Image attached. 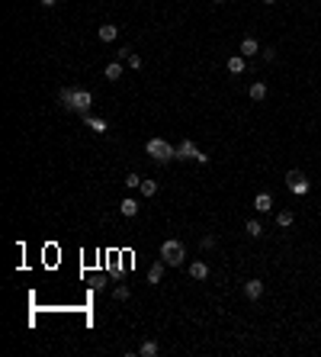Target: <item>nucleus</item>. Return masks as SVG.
Segmentation results:
<instances>
[{"instance_id": "nucleus-1", "label": "nucleus", "mask_w": 321, "mask_h": 357, "mask_svg": "<svg viewBox=\"0 0 321 357\" xmlns=\"http://www.w3.org/2000/svg\"><path fill=\"white\" fill-rule=\"evenodd\" d=\"M61 103H64L67 109H74V113H90V90H80V87H61Z\"/></svg>"}, {"instance_id": "nucleus-2", "label": "nucleus", "mask_w": 321, "mask_h": 357, "mask_svg": "<svg viewBox=\"0 0 321 357\" xmlns=\"http://www.w3.org/2000/svg\"><path fill=\"white\" fill-rule=\"evenodd\" d=\"M161 261L167 267H180L183 261H187V245H183L180 238H164L161 242Z\"/></svg>"}, {"instance_id": "nucleus-3", "label": "nucleus", "mask_w": 321, "mask_h": 357, "mask_svg": "<svg viewBox=\"0 0 321 357\" xmlns=\"http://www.w3.org/2000/svg\"><path fill=\"white\" fill-rule=\"evenodd\" d=\"M145 152L151 155L158 164H167L170 158H177V148H174V145H167L164 139H148V142H145Z\"/></svg>"}, {"instance_id": "nucleus-4", "label": "nucleus", "mask_w": 321, "mask_h": 357, "mask_svg": "<svg viewBox=\"0 0 321 357\" xmlns=\"http://www.w3.org/2000/svg\"><path fill=\"white\" fill-rule=\"evenodd\" d=\"M177 158H180V161H199V164L209 161V155H202L199 145H196V142H190V139H183L180 145H177Z\"/></svg>"}, {"instance_id": "nucleus-5", "label": "nucleus", "mask_w": 321, "mask_h": 357, "mask_svg": "<svg viewBox=\"0 0 321 357\" xmlns=\"http://www.w3.org/2000/svg\"><path fill=\"white\" fill-rule=\"evenodd\" d=\"M286 187H289L296 196H305L312 183H309V177H305L302 171H289V174H286Z\"/></svg>"}, {"instance_id": "nucleus-6", "label": "nucleus", "mask_w": 321, "mask_h": 357, "mask_svg": "<svg viewBox=\"0 0 321 357\" xmlns=\"http://www.w3.org/2000/svg\"><path fill=\"white\" fill-rule=\"evenodd\" d=\"M244 296L254 303V299H260L263 296V280H257V277H251L248 283H244Z\"/></svg>"}, {"instance_id": "nucleus-7", "label": "nucleus", "mask_w": 321, "mask_h": 357, "mask_svg": "<svg viewBox=\"0 0 321 357\" xmlns=\"http://www.w3.org/2000/svg\"><path fill=\"white\" fill-rule=\"evenodd\" d=\"M238 52H241L244 58H254V55H260V42H257L254 36H244V39H241V49H238Z\"/></svg>"}, {"instance_id": "nucleus-8", "label": "nucleus", "mask_w": 321, "mask_h": 357, "mask_svg": "<svg viewBox=\"0 0 321 357\" xmlns=\"http://www.w3.org/2000/svg\"><path fill=\"white\" fill-rule=\"evenodd\" d=\"M116 36H119V26H113V23L97 26V39L100 42H116Z\"/></svg>"}, {"instance_id": "nucleus-9", "label": "nucleus", "mask_w": 321, "mask_h": 357, "mask_svg": "<svg viewBox=\"0 0 321 357\" xmlns=\"http://www.w3.org/2000/svg\"><path fill=\"white\" fill-rule=\"evenodd\" d=\"M190 277L199 280V283H202V280H209V264H206V261H193V264H190Z\"/></svg>"}, {"instance_id": "nucleus-10", "label": "nucleus", "mask_w": 321, "mask_h": 357, "mask_svg": "<svg viewBox=\"0 0 321 357\" xmlns=\"http://www.w3.org/2000/svg\"><path fill=\"white\" fill-rule=\"evenodd\" d=\"M248 97L254 100V103H263V100H267V84H263V81H254V84L248 87Z\"/></svg>"}, {"instance_id": "nucleus-11", "label": "nucleus", "mask_w": 321, "mask_h": 357, "mask_svg": "<svg viewBox=\"0 0 321 357\" xmlns=\"http://www.w3.org/2000/svg\"><path fill=\"white\" fill-rule=\"evenodd\" d=\"M119 212H122L126 219H135V216H138V200H132V196H126V200L119 203Z\"/></svg>"}, {"instance_id": "nucleus-12", "label": "nucleus", "mask_w": 321, "mask_h": 357, "mask_svg": "<svg viewBox=\"0 0 321 357\" xmlns=\"http://www.w3.org/2000/svg\"><path fill=\"white\" fill-rule=\"evenodd\" d=\"M164 267H167L164 261H158V264H151V267H148V283H151V286H158L161 280H164Z\"/></svg>"}, {"instance_id": "nucleus-13", "label": "nucleus", "mask_w": 321, "mask_h": 357, "mask_svg": "<svg viewBox=\"0 0 321 357\" xmlns=\"http://www.w3.org/2000/svg\"><path fill=\"white\" fill-rule=\"evenodd\" d=\"M225 68H228L231 74H244V68H248V65H244V55H241V52H238V55H231V58L225 61Z\"/></svg>"}, {"instance_id": "nucleus-14", "label": "nucleus", "mask_w": 321, "mask_h": 357, "mask_svg": "<svg viewBox=\"0 0 321 357\" xmlns=\"http://www.w3.org/2000/svg\"><path fill=\"white\" fill-rule=\"evenodd\" d=\"M254 209L257 212H273V196L270 193H257L254 196Z\"/></svg>"}, {"instance_id": "nucleus-15", "label": "nucleus", "mask_w": 321, "mask_h": 357, "mask_svg": "<svg viewBox=\"0 0 321 357\" xmlns=\"http://www.w3.org/2000/svg\"><path fill=\"white\" fill-rule=\"evenodd\" d=\"M138 354H141V357H158V354H161V345H158V341H151V338H148V341H141Z\"/></svg>"}, {"instance_id": "nucleus-16", "label": "nucleus", "mask_w": 321, "mask_h": 357, "mask_svg": "<svg viewBox=\"0 0 321 357\" xmlns=\"http://www.w3.org/2000/svg\"><path fill=\"white\" fill-rule=\"evenodd\" d=\"M87 126H90V129H93L97 135H103L106 129H109V122L103 119V116H87Z\"/></svg>"}, {"instance_id": "nucleus-17", "label": "nucleus", "mask_w": 321, "mask_h": 357, "mask_svg": "<svg viewBox=\"0 0 321 357\" xmlns=\"http://www.w3.org/2000/svg\"><path fill=\"white\" fill-rule=\"evenodd\" d=\"M103 78H106V81H119V78H122V61H109L106 71H103Z\"/></svg>"}, {"instance_id": "nucleus-18", "label": "nucleus", "mask_w": 321, "mask_h": 357, "mask_svg": "<svg viewBox=\"0 0 321 357\" xmlns=\"http://www.w3.org/2000/svg\"><path fill=\"white\" fill-rule=\"evenodd\" d=\"M292 222H296V216H292V209H279V212H276V225H279V229H289Z\"/></svg>"}, {"instance_id": "nucleus-19", "label": "nucleus", "mask_w": 321, "mask_h": 357, "mask_svg": "<svg viewBox=\"0 0 321 357\" xmlns=\"http://www.w3.org/2000/svg\"><path fill=\"white\" fill-rule=\"evenodd\" d=\"M244 232H248L251 238H260V235H263V225H260V219H248V225H244Z\"/></svg>"}, {"instance_id": "nucleus-20", "label": "nucleus", "mask_w": 321, "mask_h": 357, "mask_svg": "<svg viewBox=\"0 0 321 357\" xmlns=\"http://www.w3.org/2000/svg\"><path fill=\"white\" fill-rule=\"evenodd\" d=\"M141 196H154V193H158V180H141Z\"/></svg>"}, {"instance_id": "nucleus-21", "label": "nucleus", "mask_w": 321, "mask_h": 357, "mask_svg": "<svg viewBox=\"0 0 321 357\" xmlns=\"http://www.w3.org/2000/svg\"><path fill=\"white\" fill-rule=\"evenodd\" d=\"M113 296H116V299H119V303H126V299H128V296H132V290H128V286H126V283H122V286H116V290H113Z\"/></svg>"}, {"instance_id": "nucleus-22", "label": "nucleus", "mask_w": 321, "mask_h": 357, "mask_svg": "<svg viewBox=\"0 0 321 357\" xmlns=\"http://www.w3.org/2000/svg\"><path fill=\"white\" fill-rule=\"evenodd\" d=\"M141 180H145V177H138V174H135V171H132V174H126V187H128V190L141 187Z\"/></svg>"}, {"instance_id": "nucleus-23", "label": "nucleus", "mask_w": 321, "mask_h": 357, "mask_svg": "<svg viewBox=\"0 0 321 357\" xmlns=\"http://www.w3.org/2000/svg\"><path fill=\"white\" fill-rule=\"evenodd\" d=\"M260 58L267 61V65H273V61H276V49H260Z\"/></svg>"}, {"instance_id": "nucleus-24", "label": "nucleus", "mask_w": 321, "mask_h": 357, "mask_svg": "<svg viewBox=\"0 0 321 357\" xmlns=\"http://www.w3.org/2000/svg\"><path fill=\"white\" fill-rule=\"evenodd\" d=\"M126 61H128V68H135V71H138V68H141V65H145V61H141V55H135V52H132V55H128V58H126Z\"/></svg>"}, {"instance_id": "nucleus-25", "label": "nucleus", "mask_w": 321, "mask_h": 357, "mask_svg": "<svg viewBox=\"0 0 321 357\" xmlns=\"http://www.w3.org/2000/svg\"><path fill=\"white\" fill-rule=\"evenodd\" d=\"M202 248H215V235H206V238H202Z\"/></svg>"}, {"instance_id": "nucleus-26", "label": "nucleus", "mask_w": 321, "mask_h": 357, "mask_svg": "<svg viewBox=\"0 0 321 357\" xmlns=\"http://www.w3.org/2000/svg\"><path fill=\"white\" fill-rule=\"evenodd\" d=\"M39 3H42V6H45V10H52V6H55V3H58V0H39Z\"/></svg>"}, {"instance_id": "nucleus-27", "label": "nucleus", "mask_w": 321, "mask_h": 357, "mask_svg": "<svg viewBox=\"0 0 321 357\" xmlns=\"http://www.w3.org/2000/svg\"><path fill=\"white\" fill-rule=\"evenodd\" d=\"M263 3H267V6H273V3H276V0H263Z\"/></svg>"}, {"instance_id": "nucleus-28", "label": "nucleus", "mask_w": 321, "mask_h": 357, "mask_svg": "<svg viewBox=\"0 0 321 357\" xmlns=\"http://www.w3.org/2000/svg\"><path fill=\"white\" fill-rule=\"evenodd\" d=\"M212 3H215V6H222V3H225V0H212Z\"/></svg>"}]
</instances>
